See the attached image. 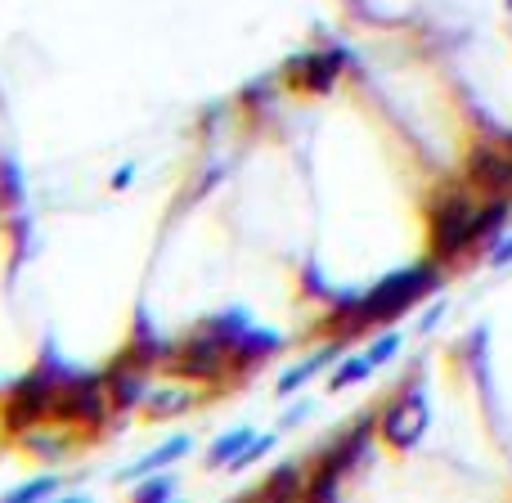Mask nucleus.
I'll list each match as a JSON object with an SVG mask.
<instances>
[{
	"label": "nucleus",
	"mask_w": 512,
	"mask_h": 503,
	"mask_svg": "<svg viewBox=\"0 0 512 503\" xmlns=\"http://www.w3.org/2000/svg\"><path fill=\"white\" fill-rule=\"evenodd\" d=\"M396 351H400V333H387V337H378V342L369 346V360L373 364H387Z\"/></svg>",
	"instance_id": "nucleus-18"
},
{
	"label": "nucleus",
	"mask_w": 512,
	"mask_h": 503,
	"mask_svg": "<svg viewBox=\"0 0 512 503\" xmlns=\"http://www.w3.org/2000/svg\"><path fill=\"white\" fill-rule=\"evenodd\" d=\"M504 216H508V203H504V198H495L490 207H481V212H477V239H486L490 230H499V225H504Z\"/></svg>",
	"instance_id": "nucleus-15"
},
{
	"label": "nucleus",
	"mask_w": 512,
	"mask_h": 503,
	"mask_svg": "<svg viewBox=\"0 0 512 503\" xmlns=\"http://www.w3.org/2000/svg\"><path fill=\"white\" fill-rule=\"evenodd\" d=\"M490 261H495V265H508V261H512V239H504V243H499Z\"/></svg>",
	"instance_id": "nucleus-19"
},
{
	"label": "nucleus",
	"mask_w": 512,
	"mask_h": 503,
	"mask_svg": "<svg viewBox=\"0 0 512 503\" xmlns=\"http://www.w3.org/2000/svg\"><path fill=\"white\" fill-rule=\"evenodd\" d=\"M113 400L117 405H135V400H144V382L131 378V373H122V378L113 382Z\"/></svg>",
	"instance_id": "nucleus-16"
},
{
	"label": "nucleus",
	"mask_w": 512,
	"mask_h": 503,
	"mask_svg": "<svg viewBox=\"0 0 512 503\" xmlns=\"http://www.w3.org/2000/svg\"><path fill=\"white\" fill-rule=\"evenodd\" d=\"M225 337L216 333H207V337H194V342L180 351V360H176V369L180 373H189V378H212V373H221V364H225Z\"/></svg>",
	"instance_id": "nucleus-7"
},
{
	"label": "nucleus",
	"mask_w": 512,
	"mask_h": 503,
	"mask_svg": "<svg viewBox=\"0 0 512 503\" xmlns=\"http://www.w3.org/2000/svg\"><path fill=\"white\" fill-rule=\"evenodd\" d=\"M337 351H342V346H324V351H319V355H310V360L306 364H297V369H292V373H283V378H279V391H283V396H288V391H297L301 387V382H310V378H315V373H324L328 369V364H333V355Z\"/></svg>",
	"instance_id": "nucleus-10"
},
{
	"label": "nucleus",
	"mask_w": 512,
	"mask_h": 503,
	"mask_svg": "<svg viewBox=\"0 0 512 503\" xmlns=\"http://www.w3.org/2000/svg\"><path fill=\"white\" fill-rule=\"evenodd\" d=\"M252 441H256V436L248 432V427H234L230 436H221V441L212 445V463H234V459H243V454L252 450Z\"/></svg>",
	"instance_id": "nucleus-11"
},
{
	"label": "nucleus",
	"mask_w": 512,
	"mask_h": 503,
	"mask_svg": "<svg viewBox=\"0 0 512 503\" xmlns=\"http://www.w3.org/2000/svg\"><path fill=\"white\" fill-rule=\"evenodd\" d=\"M108 391L99 387V378H81L77 387L59 391V405H54V414L68 418V423H99L104 418V405H108Z\"/></svg>",
	"instance_id": "nucleus-6"
},
{
	"label": "nucleus",
	"mask_w": 512,
	"mask_h": 503,
	"mask_svg": "<svg viewBox=\"0 0 512 503\" xmlns=\"http://www.w3.org/2000/svg\"><path fill=\"white\" fill-rule=\"evenodd\" d=\"M346 68V50H310V54H297L288 63V81L297 90H333V81L342 77Z\"/></svg>",
	"instance_id": "nucleus-5"
},
{
	"label": "nucleus",
	"mask_w": 512,
	"mask_h": 503,
	"mask_svg": "<svg viewBox=\"0 0 512 503\" xmlns=\"http://www.w3.org/2000/svg\"><path fill=\"white\" fill-rule=\"evenodd\" d=\"M189 454V436H171V441H162L158 450H149L140 463H135L131 472H126V481H140V477H153V472H162L167 463H176V459H185Z\"/></svg>",
	"instance_id": "nucleus-9"
},
{
	"label": "nucleus",
	"mask_w": 512,
	"mask_h": 503,
	"mask_svg": "<svg viewBox=\"0 0 512 503\" xmlns=\"http://www.w3.org/2000/svg\"><path fill=\"white\" fill-rule=\"evenodd\" d=\"M373 369H378V364L369 360V351H364V355H355V360H346L342 369L333 373V387H351V382H364Z\"/></svg>",
	"instance_id": "nucleus-13"
},
{
	"label": "nucleus",
	"mask_w": 512,
	"mask_h": 503,
	"mask_svg": "<svg viewBox=\"0 0 512 503\" xmlns=\"http://www.w3.org/2000/svg\"><path fill=\"white\" fill-rule=\"evenodd\" d=\"M423 432H427V396L423 391H405V396L382 414V436H387L396 450H409V445H418Z\"/></svg>",
	"instance_id": "nucleus-3"
},
{
	"label": "nucleus",
	"mask_w": 512,
	"mask_h": 503,
	"mask_svg": "<svg viewBox=\"0 0 512 503\" xmlns=\"http://www.w3.org/2000/svg\"><path fill=\"white\" fill-rule=\"evenodd\" d=\"M171 490H176V481L153 472V477H144V486L135 490V503H162V499H171Z\"/></svg>",
	"instance_id": "nucleus-14"
},
{
	"label": "nucleus",
	"mask_w": 512,
	"mask_h": 503,
	"mask_svg": "<svg viewBox=\"0 0 512 503\" xmlns=\"http://www.w3.org/2000/svg\"><path fill=\"white\" fill-rule=\"evenodd\" d=\"M477 212L468 198L450 194L432 207V248L436 256H459L468 243H477Z\"/></svg>",
	"instance_id": "nucleus-2"
},
{
	"label": "nucleus",
	"mask_w": 512,
	"mask_h": 503,
	"mask_svg": "<svg viewBox=\"0 0 512 503\" xmlns=\"http://www.w3.org/2000/svg\"><path fill=\"white\" fill-rule=\"evenodd\" d=\"M508 9H512V0H508Z\"/></svg>",
	"instance_id": "nucleus-21"
},
{
	"label": "nucleus",
	"mask_w": 512,
	"mask_h": 503,
	"mask_svg": "<svg viewBox=\"0 0 512 503\" xmlns=\"http://www.w3.org/2000/svg\"><path fill=\"white\" fill-rule=\"evenodd\" d=\"M63 503H90L86 495H72V499H63Z\"/></svg>",
	"instance_id": "nucleus-20"
},
{
	"label": "nucleus",
	"mask_w": 512,
	"mask_h": 503,
	"mask_svg": "<svg viewBox=\"0 0 512 503\" xmlns=\"http://www.w3.org/2000/svg\"><path fill=\"white\" fill-rule=\"evenodd\" d=\"M54 405H59V387H50L45 378H27V382H18L14 396H9L5 423L9 427H36L45 414H54Z\"/></svg>",
	"instance_id": "nucleus-4"
},
{
	"label": "nucleus",
	"mask_w": 512,
	"mask_h": 503,
	"mask_svg": "<svg viewBox=\"0 0 512 503\" xmlns=\"http://www.w3.org/2000/svg\"><path fill=\"white\" fill-rule=\"evenodd\" d=\"M185 391H158V400H149L153 414H176V409H185Z\"/></svg>",
	"instance_id": "nucleus-17"
},
{
	"label": "nucleus",
	"mask_w": 512,
	"mask_h": 503,
	"mask_svg": "<svg viewBox=\"0 0 512 503\" xmlns=\"http://www.w3.org/2000/svg\"><path fill=\"white\" fill-rule=\"evenodd\" d=\"M432 288H436L432 265H409V270L382 279L378 288H369V297L360 301V315L355 319H360V324H387V319H396L400 310H409L414 301H423Z\"/></svg>",
	"instance_id": "nucleus-1"
},
{
	"label": "nucleus",
	"mask_w": 512,
	"mask_h": 503,
	"mask_svg": "<svg viewBox=\"0 0 512 503\" xmlns=\"http://www.w3.org/2000/svg\"><path fill=\"white\" fill-rule=\"evenodd\" d=\"M54 490H59V477H36V481H23L18 490H9L5 503H41V499H50Z\"/></svg>",
	"instance_id": "nucleus-12"
},
{
	"label": "nucleus",
	"mask_w": 512,
	"mask_h": 503,
	"mask_svg": "<svg viewBox=\"0 0 512 503\" xmlns=\"http://www.w3.org/2000/svg\"><path fill=\"white\" fill-rule=\"evenodd\" d=\"M472 185L490 189V194H504V189H512V153L477 149V153H472Z\"/></svg>",
	"instance_id": "nucleus-8"
}]
</instances>
